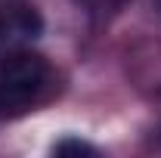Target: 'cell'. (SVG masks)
<instances>
[{
    "mask_svg": "<svg viewBox=\"0 0 161 158\" xmlns=\"http://www.w3.org/2000/svg\"><path fill=\"white\" fill-rule=\"evenodd\" d=\"M50 65L34 50H9L0 62V118L25 115L47 90Z\"/></svg>",
    "mask_w": 161,
    "mask_h": 158,
    "instance_id": "obj_1",
    "label": "cell"
},
{
    "mask_svg": "<svg viewBox=\"0 0 161 158\" xmlns=\"http://www.w3.org/2000/svg\"><path fill=\"white\" fill-rule=\"evenodd\" d=\"M43 19L31 6H9L0 13V43H19L40 34Z\"/></svg>",
    "mask_w": 161,
    "mask_h": 158,
    "instance_id": "obj_2",
    "label": "cell"
},
{
    "mask_svg": "<svg viewBox=\"0 0 161 158\" xmlns=\"http://www.w3.org/2000/svg\"><path fill=\"white\" fill-rule=\"evenodd\" d=\"M53 155H96V146H90L84 139H75V137H65L53 146Z\"/></svg>",
    "mask_w": 161,
    "mask_h": 158,
    "instance_id": "obj_3",
    "label": "cell"
},
{
    "mask_svg": "<svg viewBox=\"0 0 161 158\" xmlns=\"http://www.w3.org/2000/svg\"><path fill=\"white\" fill-rule=\"evenodd\" d=\"M158 13H161V0H158Z\"/></svg>",
    "mask_w": 161,
    "mask_h": 158,
    "instance_id": "obj_4",
    "label": "cell"
}]
</instances>
